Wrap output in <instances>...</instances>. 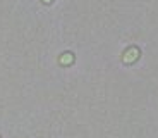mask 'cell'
<instances>
[{"label": "cell", "instance_id": "obj_1", "mask_svg": "<svg viewBox=\"0 0 158 138\" xmlns=\"http://www.w3.org/2000/svg\"><path fill=\"white\" fill-rule=\"evenodd\" d=\"M64 55H65V57L60 59V62H62V64H67V62H71V60H72V54H64Z\"/></svg>", "mask_w": 158, "mask_h": 138}, {"label": "cell", "instance_id": "obj_2", "mask_svg": "<svg viewBox=\"0 0 158 138\" xmlns=\"http://www.w3.org/2000/svg\"><path fill=\"white\" fill-rule=\"evenodd\" d=\"M43 2H45V4H50V2H52V0H43Z\"/></svg>", "mask_w": 158, "mask_h": 138}]
</instances>
